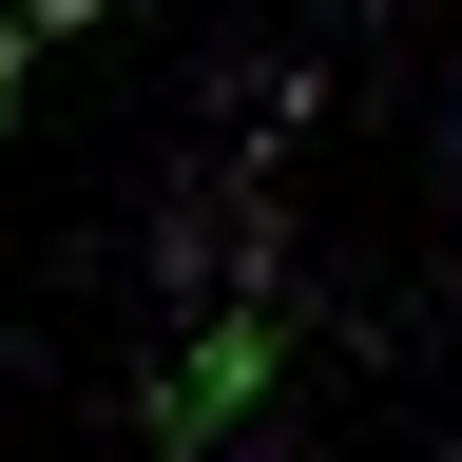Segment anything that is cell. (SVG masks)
I'll use <instances>...</instances> for the list:
<instances>
[{
	"label": "cell",
	"instance_id": "7a4b0ae2",
	"mask_svg": "<svg viewBox=\"0 0 462 462\" xmlns=\"http://www.w3.org/2000/svg\"><path fill=\"white\" fill-rule=\"evenodd\" d=\"M20 78H39V20H0V116H20Z\"/></svg>",
	"mask_w": 462,
	"mask_h": 462
},
{
	"label": "cell",
	"instance_id": "3957f363",
	"mask_svg": "<svg viewBox=\"0 0 462 462\" xmlns=\"http://www.w3.org/2000/svg\"><path fill=\"white\" fill-rule=\"evenodd\" d=\"M20 20H39V39H78V20H97V0H20Z\"/></svg>",
	"mask_w": 462,
	"mask_h": 462
},
{
	"label": "cell",
	"instance_id": "6da1fadb",
	"mask_svg": "<svg viewBox=\"0 0 462 462\" xmlns=\"http://www.w3.org/2000/svg\"><path fill=\"white\" fill-rule=\"evenodd\" d=\"M251 385H270V309H212L193 366L154 385V443H231V424H251Z\"/></svg>",
	"mask_w": 462,
	"mask_h": 462
}]
</instances>
